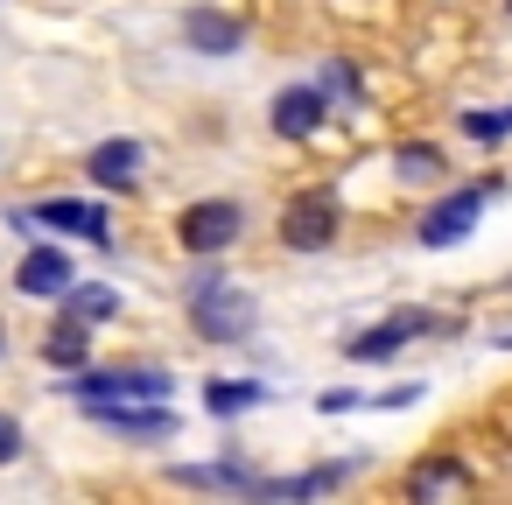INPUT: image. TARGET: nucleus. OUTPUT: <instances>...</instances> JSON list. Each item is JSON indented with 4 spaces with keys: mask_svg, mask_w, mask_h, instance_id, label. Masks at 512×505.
Wrapping results in <instances>:
<instances>
[{
    "mask_svg": "<svg viewBox=\"0 0 512 505\" xmlns=\"http://www.w3.org/2000/svg\"><path fill=\"white\" fill-rule=\"evenodd\" d=\"M491 190H498V183H470V190L442 197V204H435V211L421 218V232H414V239H421L428 253H442V246L470 239V232H477V218H484V197H491Z\"/></svg>",
    "mask_w": 512,
    "mask_h": 505,
    "instance_id": "nucleus-5",
    "label": "nucleus"
},
{
    "mask_svg": "<svg viewBox=\"0 0 512 505\" xmlns=\"http://www.w3.org/2000/svg\"><path fill=\"white\" fill-rule=\"evenodd\" d=\"M85 169H92L99 190H134L141 183V141H99L85 155Z\"/></svg>",
    "mask_w": 512,
    "mask_h": 505,
    "instance_id": "nucleus-12",
    "label": "nucleus"
},
{
    "mask_svg": "<svg viewBox=\"0 0 512 505\" xmlns=\"http://www.w3.org/2000/svg\"><path fill=\"white\" fill-rule=\"evenodd\" d=\"M8 225H57V232H71V239L106 246V211H99V204H78V197H50V204L22 211V218H8Z\"/></svg>",
    "mask_w": 512,
    "mask_h": 505,
    "instance_id": "nucleus-8",
    "label": "nucleus"
},
{
    "mask_svg": "<svg viewBox=\"0 0 512 505\" xmlns=\"http://www.w3.org/2000/svg\"><path fill=\"white\" fill-rule=\"evenodd\" d=\"M253 323H260V302H253L246 288H232V281H218V274H197V281H190V330H197L204 344L253 337Z\"/></svg>",
    "mask_w": 512,
    "mask_h": 505,
    "instance_id": "nucleus-1",
    "label": "nucleus"
},
{
    "mask_svg": "<svg viewBox=\"0 0 512 505\" xmlns=\"http://www.w3.org/2000/svg\"><path fill=\"white\" fill-rule=\"evenodd\" d=\"M92 421L113 428V435H134V442H169L176 435V414L162 400H106V407H92Z\"/></svg>",
    "mask_w": 512,
    "mask_h": 505,
    "instance_id": "nucleus-7",
    "label": "nucleus"
},
{
    "mask_svg": "<svg viewBox=\"0 0 512 505\" xmlns=\"http://www.w3.org/2000/svg\"><path fill=\"white\" fill-rule=\"evenodd\" d=\"M71 393L85 407H106V400H162V393H176V379L162 365H113V372H78Z\"/></svg>",
    "mask_w": 512,
    "mask_h": 505,
    "instance_id": "nucleus-4",
    "label": "nucleus"
},
{
    "mask_svg": "<svg viewBox=\"0 0 512 505\" xmlns=\"http://www.w3.org/2000/svg\"><path fill=\"white\" fill-rule=\"evenodd\" d=\"M239 232H246V211H239L232 197H197V204H183V211H176V246H183V253H197V260H211V253L239 246Z\"/></svg>",
    "mask_w": 512,
    "mask_h": 505,
    "instance_id": "nucleus-2",
    "label": "nucleus"
},
{
    "mask_svg": "<svg viewBox=\"0 0 512 505\" xmlns=\"http://www.w3.org/2000/svg\"><path fill=\"white\" fill-rule=\"evenodd\" d=\"M15 456H22V421L0 414V463H15Z\"/></svg>",
    "mask_w": 512,
    "mask_h": 505,
    "instance_id": "nucleus-20",
    "label": "nucleus"
},
{
    "mask_svg": "<svg viewBox=\"0 0 512 505\" xmlns=\"http://www.w3.org/2000/svg\"><path fill=\"white\" fill-rule=\"evenodd\" d=\"M323 120H330V99H323L316 85H288V92H274V134H281V141H309Z\"/></svg>",
    "mask_w": 512,
    "mask_h": 505,
    "instance_id": "nucleus-10",
    "label": "nucleus"
},
{
    "mask_svg": "<svg viewBox=\"0 0 512 505\" xmlns=\"http://www.w3.org/2000/svg\"><path fill=\"white\" fill-rule=\"evenodd\" d=\"M64 309H71V316H85V323H99V316H120V288L71 281V288H64Z\"/></svg>",
    "mask_w": 512,
    "mask_h": 505,
    "instance_id": "nucleus-16",
    "label": "nucleus"
},
{
    "mask_svg": "<svg viewBox=\"0 0 512 505\" xmlns=\"http://www.w3.org/2000/svg\"><path fill=\"white\" fill-rule=\"evenodd\" d=\"M505 15H512V0H505Z\"/></svg>",
    "mask_w": 512,
    "mask_h": 505,
    "instance_id": "nucleus-22",
    "label": "nucleus"
},
{
    "mask_svg": "<svg viewBox=\"0 0 512 505\" xmlns=\"http://www.w3.org/2000/svg\"><path fill=\"white\" fill-rule=\"evenodd\" d=\"M463 134H470V141H505V134H512V106H484V113H463Z\"/></svg>",
    "mask_w": 512,
    "mask_h": 505,
    "instance_id": "nucleus-19",
    "label": "nucleus"
},
{
    "mask_svg": "<svg viewBox=\"0 0 512 505\" xmlns=\"http://www.w3.org/2000/svg\"><path fill=\"white\" fill-rule=\"evenodd\" d=\"M393 169H400V183H435V176L449 169V155H442L435 141H400V148H393Z\"/></svg>",
    "mask_w": 512,
    "mask_h": 505,
    "instance_id": "nucleus-15",
    "label": "nucleus"
},
{
    "mask_svg": "<svg viewBox=\"0 0 512 505\" xmlns=\"http://www.w3.org/2000/svg\"><path fill=\"white\" fill-rule=\"evenodd\" d=\"M260 400H267L260 379H211V386H204V407H211L218 421H232V414H246V407H260Z\"/></svg>",
    "mask_w": 512,
    "mask_h": 505,
    "instance_id": "nucleus-14",
    "label": "nucleus"
},
{
    "mask_svg": "<svg viewBox=\"0 0 512 505\" xmlns=\"http://www.w3.org/2000/svg\"><path fill=\"white\" fill-rule=\"evenodd\" d=\"M470 477H463V463H421L414 477H407V491L414 498H435V491H463Z\"/></svg>",
    "mask_w": 512,
    "mask_h": 505,
    "instance_id": "nucleus-17",
    "label": "nucleus"
},
{
    "mask_svg": "<svg viewBox=\"0 0 512 505\" xmlns=\"http://www.w3.org/2000/svg\"><path fill=\"white\" fill-rule=\"evenodd\" d=\"M337 190H295L288 204H281V246L288 253H323L330 239H337Z\"/></svg>",
    "mask_w": 512,
    "mask_h": 505,
    "instance_id": "nucleus-3",
    "label": "nucleus"
},
{
    "mask_svg": "<svg viewBox=\"0 0 512 505\" xmlns=\"http://www.w3.org/2000/svg\"><path fill=\"white\" fill-rule=\"evenodd\" d=\"M43 358H50V365H64V372H78V365L92 358V330H85V316H71V309H64V316H57V330L43 337Z\"/></svg>",
    "mask_w": 512,
    "mask_h": 505,
    "instance_id": "nucleus-13",
    "label": "nucleus"
},
{
    "mask_svg": "<svg viewBox=\"0 0 512 505\" xmlns=\"http://www.w3.org/2000/svg\"><path fill=\"white\" fill-rule=\"evenodd\" d=\"M442 330H456L442 309H393V316H379L365 337H351V358H386V351H400V344H414V337H442Z\"/></svg>",
    "mask_w": 512,
    "mask_h": 505,
    "instance_id": "nucleus-6",
    "label": "nucleus"
},
{
    "mask_svg": "<svg viewBox=\"0 0 512 505\" xmlns=\"http://www.w3.org/2000/svg\"><path fill=\"white\" fill-rule=\"evenodd\" d=\"M183 43H190L197 57H232V50L246 43V22H232V15H218V8H190V15H183Z\"/></svg>",
    "mask_w": 512,
    "mask_h": 505,
    "instance_id": "nucleus-11",
    "label": "nucleus"
},
{
    "mask_svg": "<svg viewBox=\"0 0 512 505\" xmlns=\"http://www.w3.org/2000/svg\"><path fill=\"white\" fill-rule=\"evenodd\" d=\"M176 484H232V491H260L267 477H253V470H232V463H211V470H169Z\"/></svg>",
    "mask_w": 512,
    "mask_h": 505,
    "instance_id": "nucleus-18",
    "label": "nucleus"
},
{
    "mask_svg": "<svg viewBox=\"0 0 512 505\" xmlns=\"http://www.w3.org/2000/svg\"><path fill=\"white\" fill-rule=\"evenodd\" d=\"M71 281H78V267H71V253H64V246H29V253H22V267H15V288H22V295H43V302H50V295L64 302V288H71Z\"/></svg>",
    "mask_w": 512,
    "mask_h": 505,
    "instance_id": "nucleus-9",
    "label": "nucleus"
},
{
    "mask_svg": "<svg viewBox=\"0 0 512 505\" xmlns=\"http://www.w3.org/2000/svg\"><path fill=\"white\" fill-rule=\"evenodd\" d=\"M0 344H8V330H0Z\"/></svg>",
    "mask_w": 512,
    "mask_h": 505,
    "instance_id": "nucleus-21",
    "label": "nucleus"
}]
</instances>
